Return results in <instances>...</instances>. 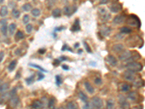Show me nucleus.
Here are the masks:
<instances>
[{"label": "nucleus", "instance_id": "nucleus-1", "mask_svg": "<svg viewBox=\"0 0 145 109\" xmlns=\"http://www.w3.org/2000/svg\"><path fill=\"white\" fill-rule=\"evenodd\" d=\"M126 68H128V71H131L135 73V72L141 71L143 68V66L140 63L132 61V62H129L128 63V65L126 66Z\"/></svg>", "mask_w": 145, "mask_h": 109}, {"label": "nucleus", "instance_id": "nucleus-2", "mask_svg": "<svg viewBox=\"0 0 145 109\" xmlns=\"http://www.w3.org/2000/svg\"><path fill=\"white\" fill-rule=\"evenodd\" d=\"M128 24L131 26H136L137 28H140L141 26V22L139 18L134 15H130L128 19L127 20Z\"/></svg>", "mask_w": 145, "mask_h": 109}, {"label": "nucleus", "instance_id": "nucleus-3", "mask_svg": "<svg viewBox=\"0 0 145 109\" xmlns=\"http://www.w3.org/2000/svg\"><path fill=\"white\" fill-rule=\"evenodd\" d=\"M92 108H101L103 107V101L99 97H93L92 99V103H91Z\"/></svg>", "mask_w": 145, "mask_h": 109}, {"label": "nucleus", "instance_id": "nucleus-4", "mask_svg": "<svg viewBox=\"0 0 145 109\" xmlns=\"http://www.w3.org/2000/svg\"><path fill=\"white\" fill-rule=\"evenodd\" d=\"M123 77L124 79L127 80V81H131V82H134L136 78V75L134 74V72H132L131 71H126L124 72L123 74Z\"/></svg>", "mask_w": 145, "mask_h": 109}, {"label": "nucleus", "instance_id": "nucleus-5", "mask_svg": "<svg viewBox=\"0 0 145 109\" xmlns=\"http://www.w3.org/2000/svg\"><path fill=\"white\" fill-rule=\"evenodd\" d=\"M105 60H106V62H107L110 66H111L115 67L118 65V60L115 58L113 55H112V54L107 55V58L105 59Z\"/></svg>", "mask_w": 145, "mask_h": 109}, {"label": "nucleus", "instance_id": "nucleus-6", "mask_svg": "<svg viewBox=\"0 0 145 109\" xmlns=\"http://www.w3.org/2000/svg\"><path fill=\"white\" fill-rule=\"evenodd\" d=\"M99 15L102 17V20L103 21H107L110 18V15L109 13H107L105 10V9L102 8V9H99Z\"/></svg>", "mask_w": 145, "mask_h": 109}, {"label": "nucleus", "instance_id": "nucleus-7", "mask_svg": "<svg viewBox=\"0 0 145 109\" xmlns=\"http://www.w3.org/2000/svg\"><path fill=\"white\" fill-rule=\"evenodd\" d=\"M132 55V52L129 50H126L124 52H123L121 54L119 55V59L120 60H123V61H126L128 59L131 57Z\"/></svg>", "mask_w": 145, "mask_h": 109}, {"label": "nucleus", "instance_id": "nucleus-8", "mask_svg": "<svg viewBox=\"0 0 145 109\" xmlns=\"http://www.w3.org/2000/svg\"><path fill=\"white\" fill-rule=\"evenodd\" d=\"M110 10L113 13H117V12H120L122 10V5L119 3H115L112 4L110 7Z\"/></svg>", "mask_w": 145, "mask_h": 109}, {"label": "nucleus", "instance_id": "nucleus-9", "mask_svg": "<svg viewBox=\"0 0 145 109\" xmlns=\"http://www.w3.org/2000/svg\"><path fill=\"white\" fill-rule=\"evenodd\" d=\"M10 103H11L12 107L15 108L17 107L20 103L19 97H18L17 95H12V96H10Z\"/></svg>", "mask_w": 145, "mask_h": 109}, {"label": "nucleus", "instance_id": "nucleus-10", "mask_svg": "<svg viewBox=\"0 0 145 109\" xmlns=\"http://www.w3.org/2000/svg\"><path fill=\"white\" fill-rule=\"evenodd\" d=\"M77 8L76 7H69V6H67V7H65L64 8V13L66 16H70L72 14H73L74 12L76 11Z\"/></svg>", "mask_w": 145, "mask_h": 109}, {"label": "nucleus", "instance_id": "nucleus-11", "mask_svg": "<svg viewBox=\"0 0 145 109\" xmlns=\"http://www.w3.org/2000/svg\"><path fill=\"white\" fill-rule=\"evenodd\" d=\"M126 20V17L123 15H119L115 17V18L113 19V23L115 24H121L123 23H124Z\"/></svg>", "mask_w": 145, "mask_h": 109}, {"label": "nucleus", "instance_id": "nucleus-12", "mask_svg": "<svg viewBox=\"0 0 145 109\" xmlns=\"http://www.w3.org/2000/svg\"><path fill=\"white\" fill-rule=\"evenodd\" d=\"M123 49H124V46L122 44H114L112 46V51L115 52H116V53H119V52H123Z\"/></svg>", "mask_w": 145, "mask_h": 109}, {"label": "nucleus", "instance_id": "nucleus-13", "mask_svg": "<svg viewBox=\"0 0 145 109\" xmlns=\"http://www.w3.org/2000/svg\"><path fill=\"white\" fill-rule=\"evenodd\" d=\"M80 30V22H79V20L76 19L75 20V22L72 26L71 28V31L73 32H77V31H79Z\"/></svg>", "mask_w": 145, "mask_h": 109}, {"label": "nucleus", "instance_id": "nucleus-14", "mask_svg": "<svg viewBox=\"0 0 145 109\" xmlns=\"http://www.w3.org/2000/svg\"><path fill=\"white\" fill-rule=\"evenodd\" d=\"M84 87H85L86 90V91L88 92V93L94 94V87H92V85L89 83V82H84Z\"/></svg>", "mask_w": 145, "mask_h": 109}, {"label": "nucleus", "instance_id": "nucleus-15", "mask_svg": "<svg viewBox=\"0 0 145 109\" xmlns=\"http://www.w3.org/2000/svg\"><path fill=\"white\" fill-rule=\"evenodd\" d=\"M130 88L131 87L127 83H122L120 85V90H121V92H127L130 90Z\"/></svg>", "mask_w": 145, "mask_h": 109}, {"label": "nucleus", "instance_id": "nucleus-16", "mask_svg": "<svg viewBox=\"0 0 145 109\" xmlns=\"http://www.w3.org/2000/svg\"><path fill=\"white\" fill-rule=\"evenodd\" d=\"M31 107L33 108L37 109V108H42L43 107V103L40 100H36L34 101L33 102L32 105H31Z\"/></svg>", "mask_w": 145, "mask_h": 109}, {"label": "nucleus", "instance_id": "nucleus-17", "mask_svg": "<svg viewBox=\"0 0 145 109\" xmlns=\"http://www.w3.org/2000/svg\"><path fill=\"white\" fill-rule=\"evenodd\" d=\"M111 28L110 27H104L103 28L102 30H101V34L102 36H108L111 33Z\"/></svg>", "mask_w": 145, "mask_h": 109}, {"label": "nucleus", "instance_id": "nucleus-18", "mask_svg": "<svg viewBox=\"0 0 145 109\" xmlns=\"http://www.w3.org/2000/svg\"><path fill=\"white\" fill-rule=\"evenodd\" d=\"M8 14V8L7 6H2L0 9V16L2 18H4Z\"/></svg>", "mask_w": 145, "mask_h": 109}, {"label": "nucleus", "instance_id": "nucleus-19", "mask_svg": "<svg viewBox=\"0 0 145 109\" xmlns=\"http://www.w3.org/2000/svg\"><path fill=\"white\" fill-rule=\"evenodd\" d=\"M9 89V84L5 82V83H2L0 84V92L1 93H4L6 92Z\"/></svg>", "mask_w": 145, "mask_h": 109}, {"label": "nucleus", "instance_id": "nucleus-20", "mask_svg": "<svg viewBox=\"0 0 145 109\" xmlns=\"http://www.w3.org/2000/svg\"><path fill=\"white\" fill-rule=\"evenodd\" d=\"M16 30V24H11L9 27H8V31H9V34L10 35H14L15 34V31Z\"/></svg>", "mask_w": 145, "mask_h": 109}, {"label": "nucleus", "instance_id": "nucleus-21", "mask_svg": "<svg viewBox=\"0 0 145 109\" xmlns=\"http://www.w3.org/2000/svg\"><path fill=\"white\" fill-rule=\"evenodd\" d=\"M16 66H17V60H12V61L9 64V66H8V68H7L8 71H10V72H12V71L15 70Z\"/></svg>", "mask_w": 145, "mask_h": 109}, {"label": "nucleus", "instance_id": "nucleus-22", "mask_svg": "<svg viewBox=\"0 0 145 109\" xmlns=\"http://www.w3.org/2000/svg\"><path fill=\"white\" fill-rule=\"evenodd\" d=\"M128 98L131 100V101H134V100H136V98H137V93L136 92H131L128 93Z\"/></svg>", "mask_w": 145, "mask_h": 109}, {"label": "nucleus", "instance_id": "nucleus-23", "mask_svg": "<svg viewBox=\"0 0 145 109\" xmlns=\"http://www.w3.org/2000/svg\"><path fill=\"white\" fill-rule=\"evenodd\" d=\"M78 97H79V98H80V100L83 102H84V103L87 102V100H88V97H87V95L84 93V92H82V91H80V92H79V93H78Z\"/></svg>", "mask_w": 145, "mask_h": 109}, {"label": "nucleus", "instance_id": "nucleus-24", "mask_svg": "<svg viewBox=\"0 0 145 109\" xmlns=\"http://www.w3.org/2000/svg\"><path fill=\"white\" fill-rule=\"evenodd\" d=\"M35 79V76L34 74H32V75H31L29 77H28V78L26 79V84H28V85H31V84H33L34 82V80Z\"/></svg>", "mask_w": 145, "mask_h": 109}, {"label": "nucleus", "instance_id": "nucleus-25", "mask_svg": "<svg viewBox=\"0 0 145 109\" xmlns=\"http://www.w3.org/2000/svg\"><path fill=\"white\" fill-rule=\"evenodd\" d=\"M24 34H23V31H18L15 34V40L16 41H19V40H21L24 38Z\"/></svg>", "mask_w": 145, "mask_h": 109}, {"label": "nucleus", "instance_id": "nucleus-26", "mask_svg": "<svg viewBox=\"0 0 145 109\" xmlns=\"http://www.w3.org/2000/svg\"><path fill=\"white\" fill-rule=\"evenodd\" d=\"M31 9H32V6L30 3H26L22 6V10L25 12H29L31 11Z\"/></svg>", "mask_w": 145, "mask_h": 109}, {"label": "nucleus", "instance_id": "nucleus-27", "mask_svg": "<svg viewBox=\"0 0 145 109\" xmlns=\"http://www.w3.org/2000/svg\"><path fill=\"white\" fill-rule=\"evenodd\" d=\"M52 15L54 18H59L61 16V10L57 8V9H54L53 11H52Z\"/></svg>", "mask_w": 145, "mask_h": 109}, {"label": "nucleus", "instance_id": "nucleus-28", "mask_svg": "<svg viewBox=\"0 0 145 109\" xmlns=\"http://www.w3.org/2000/svg\"><path fill=\"white\" fill-rule=\"evenodd\" d=\"M66 107L69 109H77L78 108V105L74 101H71L69 102L67 104Z\"/></svg>", "mask_w": 145, "mask_h": 109}, {"label": "nucleus", "instance_id": "nucleus-29", "mask_svg": "<svg viewBox=\"0 0 145 109\" xmlns=\"http://www.w3.org/2000/svg\"><path fill=\"white\" fill-rule=\"evenodd\" d=\"M132 32V30L128 27H123L120 29V33L123 34H128Z\"/></svg>", "mask_w": 145, "mask_h": 109}, {"label": "nucleus", "instance_id": "nucleus-30", "mask_svg": "<svg viewBox=\"0 0 145 109\" xmlns=\"http://www.w3.org/2000/svg\"><path fill=\"white\" fill-rule=\"evenodd\" d=\"M31 13H32V15L34 16V17L37 18V17L40 16V15H41V11H40V10L38 9V8H35L34 10H32Z\"/></svg>", "mask_w": 145, "mask_h": 109}, {"label": "nucleus", "instance_id": "nucleus-31", "mask_svg": "<svg viewBox=\"0 0 145 109\" xmlns=\"http://www.w3.org/2000/svg\"><path fill=\"white\" fill-rule=\"evenodd\" d=\"M7 30H8V27L7 26V24H2V28H1V31H2V34L4 36H7Z\"/></svg>", "mask_w": 145, "mask_h": 109}, {"label": "nucleus", "instance_id": "nucleus-32", "mask_svg": "<svg viewBox=\"0 0 145 109\" xmlns=\"http://www.w3.org/2000/svg\"><path fill=\"white\" fill-rule=\"evenodd\" d=\"M12 15L13 18H18L20 16V12L17 9H13L12 11Z\"/></svg>", "mask_w": 145, "mask_h": 109}, {"label": "nucleus", "instance_id": "nucleus-33", "mask_svg": "<svg viewBox=\"0 0 145 109\" xmlns=\"http://www.w3.org/2000/svg\"><path fill=\"white\" fill-rule=\"evenodd\" d=\"M29 66L31 67H34V68H37L38 70H40L42 72H47V71L45 70L44 68H42V66H38V65H36V64H34V63H29Z\"/></svg>", "mask_w": 145, "mask_h": 109}, {"label": "nucleus", "instance_id": "nucleus-34", "mask_svg": "<svg viewBox=\"0 0 145 109\" xmlns=\"http://www.w3.org/2000/svg\"><path fill=\"white\" fill-rule=\"evenodd\" d=\"M55 101H56V100H55L54 97H51L50 99V100H49V103H48V107L50 108H54V104H55Z\"/></svg>", "mask_w": 145, "mask_h": 109}, {"label": "nucleus", "instance_id": "nucleus-35", "mask_svg": "<svg viewBox=\"0 0 145 109\" xmlns=\"http://www.w3.org/2000/svg\"><path fill=\"white\" fill-rule=\"evenodd\" d=\"M56 0H46V4L47 7L51 8L54 6V4H55Z\"/></svg>", "mask_w": 145, "mask_h": 109}, {"label": "nucleus", "instance_id": "nucleus-36", "mask_svg": "<svg viewBox=\"0 0 145 109\" xmlns=\"http://www.w3.org/2000/svg\"><path fill=\"white\" fill-rule=\"evenodd\" d=\"M115 103L112 100H108L107 101V108L109 109L112 108L114 107Z\"/></svg>", "mask_w": 145, "mask_h": 109}, {"label": "nucleus", "instance_id": "nucleus-37", "mask_svg": "<svg viewBox=\"0 0 145 109\" xmlns=\"http://www.w3.org/2000/svg\"><path fill=\"white\" fill-rule=\"evenodd\" d=\"M55 82H56V84H57V86H60L62 82V78L60 77V76L57 75V76H55Z\"/></svg>", "mask_w": 145, "mask_h": 109}, {"label": "nucleus", "instance_id": "nucleus-38", "mask_svg": "<svg viewBox=\"0 0 145 109\" xmlns=\"http://www.w3.org/2000/svg\"><path fill=\"white\" fill-rule=\"evenodd\" d=\"M84 48H85V50H86V51L88 53H92V50H91V48H90V47L88 46V44L86 42H84Z\"/></svg>", "mask_w": 145, "mask_h": 109}, {"label": "nucleus", "instance_id": "nucleus-39", "mask_svg": "<svg viewBox=\"0 0 145 109\" xmlns=\"http://www.w3.org/2000/svg\"><path fill=\"white\" fill-rule=\"evenodd\" d=\"M26 30L28 34H31V32L33 30V26L31 24H28L26 27Z\"/></svg>", "mask_w": 145, "mask_h": 109}, {"label": "nucleus", "instance_id": "nucleus-40", "mask_svg": "<svg viewBox=\"0 0 145 109\" xmlns=\"http://www.w3.org/2000/svg\"><path fill=\"white\" fill-rule=\"evenodd\" d=\"M29 20H30L29 15H25L23 16V24H27L28 22H29Z\"/></svg>", "mask_w": 145, "mask_h": 109}, {"label": "nucleus", "instance_id": "nucleus-41", "mask_svg": "<svg viewBox=\"0 0 145 109\" xmlns=\"http://www.w3.org/2000/svg\"><path fill=\"white\" fill-rule=\"evenodd\" d=\"M102 83V79L100 78V77H97V78H96L94 79V84H95L96 85L99 86Z\"/></svg>", "mask_w": 145, "mask_h": 109}, {"label": "nucleus", "instance_id": "nucleus-42", "mask_svg": "<svg viewBox=\"0 0 145 109\" xmlns=\"http://www.w3.org/2000/svg\"><path fill=\"white\" fill-rule=\"evenodd\" d=\"M65 50H68L70 51V52H72V50L70 48V47H68V45L67 44H65L64 45H63V47H62V52H64V51Z\"/></svg>", "mask_w": 145, "mask_h": 109}, {"label": "nucleus", "instance_id": "nucleus-43", "mask_svg": "<svg viewBox=\"0 0 145 109\" xmlns=\"http://www.w3.org/2000/svg\"><path fill=\"white\" fill-rule=\"evenodd\" d=\"M136 81L134 82V85L135 87H136V88H139V87H140L142 86V82L141 81H136V79H135Z\"/></svg>", "mask_w": 145, "mask_h": 109}, {"label": "nucleus", "instance_id": "nucleus-44", "mask_svg": "<svg viewBox=\"0 0 145 109\" xmlns=\"http://www.w3.org/2000/svg\"><path fill=\"white\" fill-rule=\"evenodd\" d=\"M37 75H38V81H41V80H42L44 78L45 76H44V75L43 74H42L41 72H38V74H37Z\"/></svg>", "mask_w": 145, "mask_h": 109}, {"label": "nucleus", "instance_id": "nucleus-45", "mask_svg": "<svg viewBox=\"0 0 145 109\" xmlns=\"http://www.w3.org/2000/svg\"><path fill=\"white\" fill-rule=\"evenodd\" d=\"M60 62H61V61H60V60H58V59L55 60L54 61V66H57L58 65H60Z\"/></svg>", "mask_w": 145, "mask_h": 109}, {"label": "nucleus", "instance_id": "nucleus-46", "mask_svg": "<svg viewBox=\"0 0 145 109\" xmlns=\"http://www.w3.org/2000/svg\"><path fill=\"white\" fill-rule=\"evenodd\" d=\"M62 69L65 71H68L70 68H69V66H67V65H65V64H64V65H62Z\"/></svg>", "mask_w": 145, "mask_h": 109}, {"label": "nucleus", "instance_id": "nucleus-47", "mask_svg": "<svg viewBox=\"0 0 145 109\" xmlns=\"http://www.w3.org/2000/svg\"><path fill=\"white\" fill-rule=\"evenodd\" d=\"M45 52H46V50H45V49H40V50H38V53L41 54H44Z\"/></svg>", "mask_w": 145, "mask_h": 109}, {"label": "nucleus", "instance_id": "nucleus-48", "mask_svg": "<svg viewBox=\"0 0 145 109\" xmlns=\"http://www.w3.org/2000/svg\"><path fill=\"white\" fill-rule=\"evenodd\" d=\"M4 54L3 52H0V63L2 61V60L4 58Z\"/></svg>", "mask_w": 145, "mask_h": 109}, {"label": "nucleus", "instance_id": "nucleus-49", "mask_svg": "<svg viewBox=\"0 0 145 109\" xmlns=\"http://www.w3.org/2000/svg\"><path fill=\"white\" fill-rule=\"evenodd\" d=\"M110 2V0H101V4H107L108 2Z\"/></svg>", "mask_w": 145, "mask_h": 109}, {"label": "nucleus", "instance_id": "nucleus-50", "mask_svg": "<svg viewBox=\"0 0 145 109\" xmlns=\"http://www.w3.org/2000/svg\"><path fill=\"white\" fill-rule=\"evenodd\" d=\"M67 59H68V58H67L66 57H65V56H61V57L60 58V59H59V60H60V61H63V60H66Z\"/></svg>", "mask_w": 145, "mask_h": 109}, {"label": "nucleus", "instance_id": "nucleus-51", "mask_svg": "<svg viewBox=\"0 0 145 109\" xmlns=\"http://www.w3.org/2000/svg\"><path fill=\"white\" fill-rule=\"evenodd\" d=\"M115 38L116 39H119V38H120V39H123V36L122 35H120V34H118V35L115 36Z\"/></svg>", "mask_w": 145, "mask_h": 109}, {"label": "nucleus", "instance_id": "nucleus-52", "mask_svg": "<svg viewBox=\"0 0 145 109\" xmlns=\"http://www.w3.org/2000/svg\"><path fill=\"white\" fill-rule=\"evenodd\" d=\"M20 53H21V51H20V49H18V50L15 51V54H18V55H20Z\"/></svg>", "mask_w": 145, "mask_h": 109}, {"label": "nucleus", "instance_id": "nucleus-53", "mask_svg": "<svg viewBox=\"0 0 145 109\" xmlns=\"http://www.w3.org/2000/svg\"><path fill=\"white\" fill-rule=\"evenodd\" d=\"M20 76H21V74H20L19 72H18V73H17V74H16V79L20 78Z\"/></svg>", "mask_w": 145, "mask_h": 109}, {"label": "nucleus", "instance_id": "nucleus-54", "mask_svg": "<svg viewBox=\"0 0 145 109\" xmlns=\"http://www.w3.org/2000/svg\"><path fill=\"white\" fill-rule=\"evenodd\" d=\"M79 46H80V44H79V43H76L75 45H74V47H75V48H78V47H79Z\"/></svg>", "mask_w": 145, "mask_h": 109}, {"label": "nucleus", "instance_id": "nucleus-55", "mask_svg": "<svg viewBox=\"0 0 145 109\" xmlns=\"http://www.w3.org/2000/svg\"><path fill=\"white\" fill-rule=\"evenodd\" d=\"M62 29H64V28H57L55 29V31H62Z\"/></svg>", "mask_w": 145, "mask_h": 109}, {"label": "nucleus", "instance_id": "nucleus-56", "mask_svg": "<svg viewBox=\"0 0 145 109\" xmlns=\"http://www.w3.org/2000/svg\"><path fill=\"white\" fill-rule=\"evenodd\" d=\"M3 2H4V0H0V4H1V3H2Z\"/></svg>", "mask_w": 145, "mask_h": 109}, {"label": "nucleus", "instance_id": "nucleus-57", "mask_svg": "<svg viewBox=\"0 0 145 109\" xmlns=\"http://www.w3.org/2000/svg\"><path fill=\"white\" fill-rule=\"evenodd\" d=\"M18 1H20V0H18Z\"/></svg>", "mask_w": 145, "mask_h": 109}, {"label": "nucleus", "instance_id": "nucleus-58", "mask_svg": "<svg viewBox=\"0 0 145 109\" xmlns=\"http://www.w3.org/2000/svg\"><path fill=\"white\" fill-rule=\"evenodd\" d=\"M75 1H77V0H75Z\"/></svg>", "mask_w": 145, "mask_h": 109}]
</instances>
